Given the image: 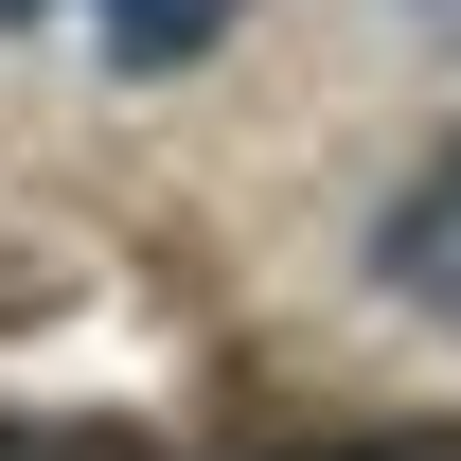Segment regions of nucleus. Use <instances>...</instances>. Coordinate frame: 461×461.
Masks as SVG:
<instances>
[{"instance_id": "4", "label": "nucleus", "mask_w": 461, "mask_h": 461, "mask_svg": "<svg viewBox=\"0 0 461 461\" xmlns=\"http://www.w3.org/2000/svg\"><path fill=\"white\" fill-rule=\"evenodd\" d=\"M18 461H160V444H18ZM320 461H355V444H320Z\"/></svg>"}, {"instance_id": "1", "label": "nucleus", "mask_w": 461, "mask_h": 461, "mask_svg": "<svg viewBox=\"0 0 461 461\" xmlns=\"http://www.w3.org/2000/svg\"><path fill=\"white\" fill-rule=\"evenodd\" d=\"M373 267H391L408 302H461V142H444V160H426V177L391 195V230H373Z\"/></svg>"}, {"instance_id": "5", "label": "nucleus", "mask_w": 461, "mask_h": 461, "mask_svg": "<svg viewBox=\"0 0 461 461\" xmlns=\"http://www.w3.org/2000/svg\"><path fill=\"white\" fill-rule=\"evenodd\" d=\"M18 18H36V0H0V36H18Z\"/></svg>"}, {"instance_id": "3", "label": "nucleus", "mask_w": 461, "mask_h": 461, "mask_svg": "<svg viewBox=\"0 0 461 461\" xmlns=\"http://www.w3.org/2000/svg\"><path fill=\"white\" fill-rule=\"evenodd\" d=\"M355 461H461V426H391V444H355Z\"/></svg>"}, {"instance_id": "2", "label": "nucleus", "mask_w": 461, "mask_h": 461, "mask_svg": "<svg viewBox=\"0 0 461 461\" xmlns=\"http://www.w3.org/2000/svg\"><path fill=\"white\" fill-rule=\"evenodd\" d=\"M89 18H107V71H195L249 0H89Z\"/></svg>"}]
</instances>
